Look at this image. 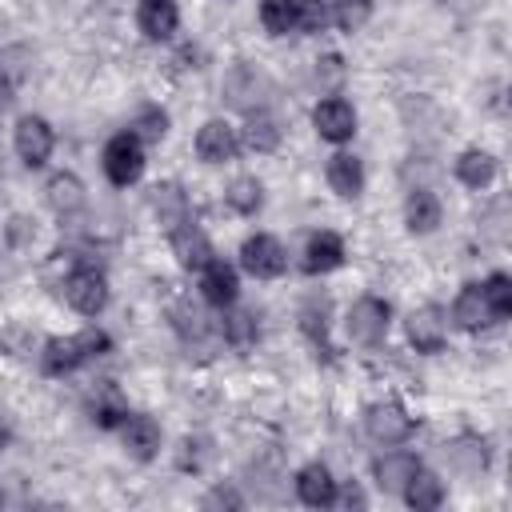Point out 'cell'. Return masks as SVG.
<instances>
[{"mask_svg":"<svg viewBox=\"0 0 512 512\" xmlns=\"http://www.w3.org/2000/svg\"><path fill=\"white\" fill-rule=\"evenodd\" d=\"M108 348H112V336H108L104 328H84V332H76V336H56V340H48L44 352H40V360H44V372H48V376H68V372H76L80 364L104 356Z\"/></svg>","mask_w":512,"mask_h":512,"instance_id":"cell-1","label":"cell"},{"mask_svg":"<svg viewBox=\"0 0 512 512\" xmlns=\"http://www.w3.org/2000/svg\"><path fill=\"white\" fill-rule=\"evenodd\" d=\"M104 176L116 188H128L144 176V140L136 132H116L104 144Z\"/></svg>","mask_w":512,"mask_h":512,"instance_id":"cell-2","label":"cell"},{"mask_svg":"<svg viewBox=\"0 0 512 512\" xmlns=\"http://www.w3.org/2000/svg\"><path fill=\"white\" fill-rule=\"evenodd\" d=\"M348 336L356 340V344H380L384 336H388V328H392V308H388V300H380V296H360L352 308H348Z\"/></svg>","mask_w":512,"mask_h":512,"instance_id":"cell-3","label":"cell"},{"mask_svg":"<svg viewBox=\"0 0 512 512\" xmlns=\"http://www.w3.org/2000/svg\"><path fill=\"white\" fill-rule=\"evenodd\" d=\"M240 264H244V272H252L256 280H276V276L288 272V252H284V244H280L276 236L256 232V236H248V240L240 244Z\"/></svg>","mask_w":512,"mask_h":512,"instance_id":"cell-4","label":"cell"},{"mask_svg":"<svg viewBox=\"0 0 512 512\" xmlns=\"http://www.w3.org/2000/svg\"><path fill=\"white\" fill-rule=\"evenodd\" d=\"M64 300L80 316H100L108 308V280L100 268H72L64 280Z\"/></svg>","mask_w":512,"mask_h":512,"instance_id":"cell-5","label":"cell"},{"mask_svg":"<svg viewBox=\"0 0 512 512\" xmlns=\"http://www.w3.org/2000/svg\"><path fill=\"white\" fill-rule=\"evenodd\" d=\"M12 144H16V156L28 168H44L48 156H52V148H56V136H52V124L44 116H20Z\"/></svg>","mask_w":512,"mask_h":512,"instance_id":"cell-6","label":"cell"},{"mask_svg":"<svg viewBox=\"0 0 512 512\" xmlns=\"http://www.w3.org/2000/svg\"><path fill=\"white\" fill-rule=\"evenodd\" d=\"M364 428H368V436H372L376 444L392 448V444H404V440L412 436V416H408L396 400H380V404H372V408L364 412Z\"/></svg>","mask_w":512,"mask_h":512,"instance_id":"cell-7","label":"cell"},{"mask_svg":"<svg viewBox=\"0 0 512 512\" xmlns=\"http://www.w3.org/2000/svg\"><path fill=\"white\" fill-rule=\"evenodd\" d=\"M312 124H316L320 140L344 144V140H352V132H356V108H352L344 96H328V100H320V104L312 108Z\"/></svg>","mask_w":512,"mask_h":512,"instance_id":"cell-8","label":"cell"},{"mask_svg":"<svg viewBox=\"0 0 512 512\" xmlns=\"http://www.w3.org/2000/svg\"><path fill=\"white\" fill-rule=\"evenodd\" d=\"M236 152H240V136H236L232 124L208 120V124L196 132V156H200L204 164H228Z\"/></svg>","mask_w":512,"mask_h":512,"instance_id":"cell-9","label":"cell"},{"mask_svg":"<svg viewBox=\"0 0 512 512\" xmlns=\"http://www.w3.org/2000/svg\"><path fill=\"white\" fill-rule=\"evenodd\" d=\"M200 296H204L208 304H216V308H232V304H236V296H240L236 268L212 256V260L200 268Z\"/></svg>","mask_w":512,"mask_h":512,"instance_id":"cell-10","label":"cell"},{"mask_svg":"<svg viewBox=\"0 0 512 512\" xmlns=\"http://www.w3.org/2000/svg\"><path fill=\"white\" fill-rule=\"evenodd\" d=\"M120 440H124V452L136 456V460H152L160 452V424L144 412H128L120 420Z\"/></svg>","mask_w":512,"mask_h":512,"instance_id":"cell-11","label":"cell"},{"mask_svg":"<svg viewBox=\"0 0 512 512\" xmlns=\"http://www.w3.org/2000/svg\"><path fill=\"white\" fill-rule=\"evenodd\" d=\"M452 320H456L464 332H480V328L500 324V320L492 316V304H488V296H484L480 284H464V288H460V296H456V304H452Z\"/></svg>","mask_w":512,"mask_h":512,"instance_id":"cell-12","label":"cell"},{"mask_svg":"<svg viewBox=\"0 0 512 512\" xmlns=\"http://www.w3.org/2000/svg\"><path fill=\"white\" fill-rule=\"evenodd\" d=\"M408 340H412V348H416V352H440V348H444V340H448L444 312H440V308H432V304L416 308V312L408 316Z\"/></svg>","mask_w":512,"mask_h":512,"instance_id":"cell-13","label":"cell"},{"mask_svg":"<svg viewBox=\"0 0 512 512\" xmlns=\"http://www.w3.org/2000/svg\"><path fill=\"white\" fill-rule=\"evenodd\" d=\"M136 24L148 40H172L180 28V8H176V0H140Z\"/></svg>","mask_w":512,"mask_h":512,"instance_id":"cell-14","label":"cell"},{"mask_svg":"<svg viewBox=\"0 0 512 512\" xmlns=\"http://www.w3.org/2000/svg\"><path fill=\"white\" fill-rule=\"evenodd\" d=\"M172 236V252H176V260H180V268H188V272H200L216 252H212V244H208V236L188 220V224H180L176 232H168Z\"/></svg>","mask_w":512,"mask_h":512,"instance_id":"cell-15","label":"cell"},{"mask_svg":"<svg viewBox=\"0 0 512 512\" xmlns=\"http://www.w3.org/2000/svg\"><path fill=\"white\" fill-rule=\"evenodd\" d=\"M340 264H344V240L336 232L324 228V232L308 236V244H304V272L308 276H324V272H332Z\"/></svg>","mask_w":512,"mask_h":512,"instance_id":"cell-16","label":"cell"},{"mask_svg":"<svg viewBox=\"0 0 512 512\" xmlns=\"http://www.w3.org/2000/svg\"><path fill=\"white\" fill-rule=\"evenodd\" d=\"M296 496L308 504V508H328L336 500V480L324 464H304L296 472Z\"/></svg>","mask_w":512,"mask_h":512,"instance_id":"cell-17","label":"cell"},{"mask_svg":"<svg viewBox=\"0 0 512 512\" xmlns=\"http://www.w3.org/2000/svg\"><path fill=\"white\" fill-rule=\"evenodd\" d=\"M324 176H328L332 192L344 196V200H356V196L364 192V164H360L352 152H336V156L328 160Z\"/></svg>","mask_w":512,"mask_h":512,"instance_id":"cell-18","label":"cell"},{"mask_svg":"<svg viewBox=\"0 0 512 512\" xmlns=\"http://www.w3.org/2000/svg\"><path fill=\"white\" fill-rule=\"evenodd\" d=\"M152 212H156L164 232H176L180 224H188V196L180 192V184H156L152 188Z\"/></svg>","mask_w":512,"mask_h":512,"instance_id":"cell-19","label":"cell"},{"mask_svg":"<svg viewBox=\"0 0 512 512\" xmlns=\"http://www.w3.org/2000/svg\"><path fill=\"white\" fill-rule=\"evenodd\" d=\"M456 180L464 188H488L496 180V156L484 148H464L456 156Z\"/></svg>","mask_w":512,"mask_h":512,"instance_id":"cell-20","label":"cell"},{"mask_svg":"<svg viewBox=\"0 0 512 512\" xmlns=\"http://www.w3.org/2000/svg\"><path fill=\"white\" fill-rule=\"evenodd\" d=\"M404 220H408V232H416V236L436 232V224H440V200L428 188H412L408 200H404Z\"/></svg>","mask_w":512,"mask_h":512,"instance_id":"cell-21","label":"cell"},{"mask_svg":"<svg viewBox=\"0 0 512 512\" xmlns=\"http://www.w3.org/2000/svg\"><path fill=\"white\" fill-rule=\"evenodd\" d=\"M400 492H404V500H408L416 512H432V508L444 504V480H440L436 472H428V468H416Z\"/></svg>","mask_w":512,"mask_h":512,"instance_id":"cell-22","label":"cell"},{"mask_svg":"<svg viewBox=\"0 0 512 512\" xmlns=\"http://www.w3.org/2000/svg\"><path fill=\"white\" fill-rule=\"evenodd\" d=\"M240 144L248 152H272L280 144V124L264 108H252L248 120H244V128H240Z\"/></svg>","mask_w":512,"mask_h":512,"instance_id":"cell-23","label":"cell"},{"mask_svg":"<svg viewBox=\"0 0 512 512\" xmlns=\"http://www.w3.org/2000/svg\"><path fill=\"white\" fill-rule=\"evenodd\" d=\"M416 468H420V460H416L412 452H384V456L372 464V472H376V484H380L384 492H400Z\"/></svg>","mask_w":512,"mask_h":512,"instance_id":"cell-24","label":"cell"},{"mask_svg":"<svg viewBox=\"0 0 512 512\" xmlns=\"http://www.w3.org/2000/svg\"><path fill=\"white\" fill-rule=\"evenodd\" d=\"M224 88H228L232 104H240L244 112H252L260 104V96H264V76L252 72V68H232L228 80H224Z\"/></svg>","mask_w":512,"mask_h":512,"instance_id":"cell-25","label":"cell"},{"mask_svg":"<svg viewBox=\"0 0 512 512\" xmlns=\"http://www.w3.org/2000/svg\"><path fill=\"white\" fill-rule=\"evenodd\" d=\"M44 192H48V204H52L60 216H72L76 208H84V184H80L72 172H56Z\"/></svg>","mask_w":512,"mask_h":512,"instance_id":"cell-26","label":"cell"},{"mask_svg":"<svg viewBox=\"0 0 512 512\" xmlns=\"http://www.w3.org/2000/svg\"><path fill=\"white\" fill-rule=\"evenodd\" d=\"M224 200H228V208H232V212H240V216H256V212H260V204H264V188H260V180H256V176H236V180L228 184Z\"/></svg>","mask_w":512,"mask_h":512,"instance_id":"cell-27","label":"cell"},{"mask_svg":"<svg viewBox=\"0 0 512 512\" xmlns=\"http://www.w3.org/2000/svg\"><path fill=\"white\" fill-rule=\"evenodd\" d=\"M88 412H92V420H96L100 428H120V420L128 416V404H124V396H120L116 388H100V392L92 396Z\"/></svg>","mask_w":512,"mask_h":512,"instance_id":"cell-28","label":"cell"},{"mask_svg":"<svg viewBox=\"0 0 512 512\" xmlns=\"http://www.w3.org/2000/svg\"><path fill=\"white\" fill-rule=\"evenodd\" d=\"M260 24H264L268 36L296 32V0H264L260 4Z\"/></svg>","mask_w":512,"mask_h":512,"instance_id":"cell-29","label":"cell"},{"mask_svg":"<svg viewBox=\"0 0 512 512\" xmlns=\"http://www.w3.org/2000/svg\"><path fill=\"white\" fill-rule=\"evenodd\" d=\"M328 16L340 32H360L372 16V0H328Z\"/></svg>","mask_w":512,"mask_h":512,"instance_id":"cell-30","label":"cell"},{"mask_svg":"<svg viewBox=\"0 0 512 512\" xmlns=\"http://www.w3.org/2000/svg\"><path fill=\"white\" fill-rule=\"evenodd\" d=\"M480 288H484V296H488V304H492V316H496V320H508V316H512V280H508L504 272H492Z\"/></svg>","mask_w":512,"mask_h":512,"instance_id":"cell-31","label":"cell"},{"mask_svg":"<svg viewBox=\"0 0 512 512\" xmlns=\"http://www.w3.org/2000/svg\"><path fill=\"white\" fill-rule=\"evenodd\" d=\"M128 132H136L140 140H164V132H168V116H164V108H156V104H144L140 112H136V120H132V128Z\"/></svg>","mask_w":512,"mask_h":512,"instance_id":"cell-32","label":"cell"},{"mask_svg":"<svg viewBox=\"0 0 512 512\" xmlns=\"http://www.w3.org/2000/svg\"><path fill=\"white\" fill-rule=\"evenodd\" d=\"M224 340H228L232 348L256 344V316H252V312H228V316H224Z\"/></svg>","mask_w":512,"mask_h":512,"instance_id":"cell-33","label":"cell"},{"mask_svg":"<svg viewBox=\"0 0 512 512\" xmlns=\"http://www.w3.org/2000/svg\"><path fill=\"white\" fill-rule=\"evenodd\" d=\"M332 24L328 0H296V28L300 32H324Z\"/></svg>","mask_w":512,"mask_h":512,"instance_id":"cell-34","label":"cell"},{"mask_svg":"<svg viewBox=\"0 0 512 512\" xmlns=\"http://www.w3.org/2000/svg\"><path fill=\"white\" fill-rule=\"evenodd\" d=\"M176 328H180V332H188V328H192V336H204V332H208V324H204L200 308H188V304H184V308H176Z\"/></svg>","mask_w":512,"mask_h":512,"instance_id":"cell-35","label":"cell"},{"mask_svg":"<svg viewBox=\"0 0 512 512\" xmlns=\"http://www.w3.org/2000/svg\"><path fill=\"white\" fill-rule=\"evenodd\" d=\"M332 504H344V508H364L368 504V496L360 492V484H344V488H336V500Z\"/></svg>","mask_w":512,"mask_h":512,"instance_id":"cell-36","label":"cell"},{"mask_svg":"<svg viewBox=\"0 0 512 512\" xmlns=\"http://www.w3.org/2000/svg\"><path fill=\"white\" fill-rule=\"evenodd\" d=\"M204 504H208V508H216V504H228V508H240V496H236L232 488H216V492H212V496H208Z\"/></svg>","mask_w":512,"mask_h":512,"instance_id":"cell-37","label":"cell"}]
</instances>
